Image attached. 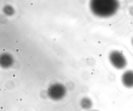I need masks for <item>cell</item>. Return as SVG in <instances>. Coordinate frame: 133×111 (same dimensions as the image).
<instances>
[{
	"mask_svg": "<svg viewBox=\"0 0 133 111\" xmlns=\"http://www.w3.org/2000/svg\"><path fill=\"white\" fill-rule=\"evenodd\" d=\"M120 3L116 0H95L91 1V8L92 12L97 17L109 18L117 12Z\"/></svg>",
	"mask_w": 133,
	"mask_h": 111,
	"instance_id": "cell-1",
	"label": "cell"
},
{
	"mask_svg": "<svg viewBox=\"0 0 133 111\" xmlns=\"http://www.w3.org/2000/svg\"><path fill=\"white\" fill-rule=\"evenodd\" d=\"M108 58L113 66L118 70L126 67L127 64L126 57L122 52L118 50H113L109 53Z\"/></svg>",
	"mask_w": 133,
	"mask_h": 111,
	"instance_id": "cell-2",
	"label": "cell"
},
{
	"mask_svg": "<svg viewBox=\"0 0 133 111\" xmlns=\"http://www.w3.org/2000/svg\"><path fill=\"white\" fill-rule=\"evenodd\" d=\"M121 82L125 87L128 88L133 87V71H126L121 76Z\"/></svg>",
	"mask_w": 133,
	"mask_h": 111,
	"instance_id": "cell-3",
	"label": "cell"
},
{
	"mask_svg": "<svg viewBox=\"0 0 133 111\" xmlns=\"http://www.w3.org/2000/svg\"><path fill=\"white\" fill-rule=\"evenodd\" d=\"M49 96L54 100H60L63 98L65 94V91L63 88H48Z\"/></svg>",
	"mask_w": 133,
	"mask_h": 111,
	"instance_id": "cell-4",
	"label": "cell"
},
{
	"mask_svg": "<svg viewBox=\"0 0 133 111\" xmlns=\"http://www.w3.org/2000/svg\"><path fill=\"white\" fill-rule=\"evenodd\" d=\"M91 100L88 98H84L81 100V106L82 108L85 109H89L92 106Z\"/></svg>",
	"mask_w": 133,
	"mask_h": 111,
	"instance_id": "cell-5",
	"label": "cell"
},
{
	"mask_svg": "<svg viewBox=\"0 0 133 111\" xmlns=\"http://www.w3.org/2000/svg\"><path fill=\"white\" fill-rule=\"evenodd\" d=\"M129 13L131 15L133 16V6H131L129 9Z\"/></svg>",
	"mask_w": 133,
	"mask_h": 111,
	"instance_id": "cell-6",
	"label": "cell"
},
{
	"mask_svg": "<svg viewBox=\"0 0 133 111\" xmlns=\"http://www.w3.org/2000/svg\"><path fill=\"white\" fill-rule=\"evenodd\" d=\"M131 45L133 47V37L131 39Z\"/></svg>",
	"mask_w": 133,
	"mask_h": 111,
	"instance_id": "cell-7",
	"label": "cell"
},
{
	"mask_svg": "<svg viewBox=\"0 0 133 111\" xmlns=\"http://www.w3.org/2000/svg\"><path fill=\"white\" fill-rule=\"evenodd\" d=\"M16 51L17 52H19V51H20V50H19V49H16Z\"/></svg>",
	"mask_w": 133,
	"mask_h": 111,
	"instance_id": "cell-8",
	"label": "cell"
},
{
	"mask_svg": "<svg viewBox=\"0 0 133 111\" xmlns=\"http://www.w3.org/2000/svg\"><path fill=\"white\" fill-rule=\"evenodd\" d=\"M15 42L16 43H18V42H19V41H18V40H15Z\"/></svg>",
	"mask_w": 133,
	"mask_h": 111,
	"instance_id": "cell-9",
	"label": "cell"
},
{
	"mask_svg": "<svg viewBox=\"0 0 133 111\" xmlns=\"http://www.w3.org/2000/svg\"><path fill=\"white\" fill-rule=\"evenodd\" d=\"M30 5H31V6H33V3H30Z\"/></svg>",
	"mask_w": 133,
	"mask_h": 111,
	"instance_id": "cell-10",
	"label": "cell"
},
{
	"mask_svg": "<svg viewBox=\"0 0 133 111\" xmlns=\"http://www.w3.org/2000/svg\"><path fill=\"white\" fill-rule=\"evenodd\" d=\"M56 55L57 56H59V54L58 53H57L56 54Z\"/></svg>",
	"mask_w": 133,
	"mask_h": 111,
	"instance_id": "cell-11",
	"label": "cell"
},
{
	"mask_svg": "<svg viewBox=\"0 0 133 111\" xmlns=\"http://www.w3.org/2000/svg\"><path fill=\"white\" fill-rule=\"evenodd\" d=\"M61 33H64V30H63V29H62V30H61Z\"/></svg>",
	"mask_w": 133,
	"mask_h": 111,
	"instance_id": "cell-12",
	"label": "cell"
},
{
	"mask_svg": "<svg viewBox=\"0 0 133 111\" xmlns=\"http://www.w3.org/2000/svg\"><path fill=\"white\" fill-rule=\"evenodd\" d=\"M3 28H4L5 29L6 28V26H3Z\"/></svg>",
	"mask_w": 133,
	"mask_h": 111,
	"instance_id": "cell-13",
	"label": "cell"
},
{
	"mask_svg": "<svg viewBox=\"0 0 133 111\" xmlns=\"http://www.w3.org/2000/svg\"><path fill=\"white\" fill-rule=\"evenodd\" d=\"M53 40L54 41H56V39H55V38H54V39H53Z\"/></svg>",
	"mask_w": 133,
	"mask_h": 111,
	"instance_id": "cell-14",
	"label": "cell"
},
{
	"mask_svg": "<svg viewBox=\"0 0 133 111\" xmlns=\"http://www.w3.org/2000/svg\"><path fill=\"white\" fill-rule=\"evenodd\" d=\"M3 52H5V50H6V49H3Z\"/></svg>",
	"mask_w": 133,
	"mask_h": 111,
	"instance_id": "cell-15",
	"label": "cell"
},
{
	"mask_svg": "<svg viewBox=\"0 0 133 111\" xmlns=\"http://www.w3.org/2000/svg\"><path fill=\"white\" fill-rule=\"evenodd\" d=\"M29 57L30 59H31V58H32V56H30Z\"/></svg>",
	"mask_w": 133,
	"mask_h": 111,
	"instance_id": "cell-16",
	"label": "cell"
},
{
	"mask_svg": "<svg viewBox=\"0 0 133 111\" xmlns=\"http://www.w3.org/2000/svg\"><path fill=\"white\" fill-rule=\"evenodd\" d=\"M26 39H27V40H29V37H27V38H26Z\"/></svg>",
	"mask_w": 133,
	"mask_h": 111,
	"instance_id": "cell-17",
	"label": "cell"
},
{
	"mask_svg": "<svg viewBox=\"0 0 133 111\" xmlns=\"http://www.w3.org/2000/svg\"><path fill=\"white\" fill-rule=\"evenodd\" d=\"M27 37L26 35L24 36V38H26Z\"/></svg>",
	"mask_w": 133,
	"mask_h": 111,
	"instance_id": "cell-18",
	"label": "cell"
},
{
	"mask_svg": "<svg viewBox=\"0 0 133 111\" xmlns=\"http://www.w3.org/2000/svg\"><path fill=\"white\" fill-rule=\"evenodd\" d=\"M28 66H30V64H28Z\"/></svg>",
	"mask_w": 133,
	"mask_h": 111,
	"instance_id": "cell-19",
	"label": "cell"
},
{
	"mask_svg": "<svg viewBox=\"0 0 133 111\" xmlns=\"http://www.w3.org/2000/svg\"></svg>",
	"mask_w": 133,
	"mask_h": 111,
	"instance_id": "cell-20",
	"label": "cell"
}]
</instances>
